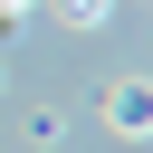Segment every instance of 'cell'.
I'll use <instances>...</instances> for the list:
<instances>
[{
    "instance_id": "cell-1",
    "label": "cell",
    "mask_w": 153,
    "mask_h": 153,
    "mask_svg": "<svg viewBox=\"0 0 153 153\" xmlns=\"http://www.w3.org/2000/svg\"><path fill=\"white\" fill-rule=\"evenodd\" d=\"M105 124L153 143V76H105Z\"/></svg>"
},
{
    "instance_id": "cell-2",
    "label": "cell",
    "mask_w": 153,
    "mask_h": 153,
    "mask_svg": "<svg viewBox=\"0 0 153 153\" xmlns=\"http://www.w3.org/2000/svg\"><path fill=\"white\" fill-rule=\"evenodd\" d=\"M57 19H67V29H105V19H115V0H57Z\"/></svg>"
},
{
    "instance_id": "cell-3",
    "label": "cell",
    "mask_w": 153,
    "mask_h": 153,
    "mask_svg": "<svg viewBox=\"0 0 153 153\" xmlns=\"http://www.w3.org/2000/svg\"><path fill=\"white\" fill-rule=\"evenodd\" d=\"M29 19H38V0H0V38H10V29H29Z\"/></svg>"
}]
</instances>
